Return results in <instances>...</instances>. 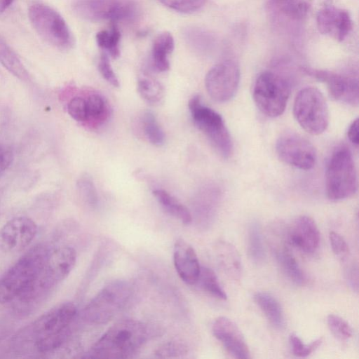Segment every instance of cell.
<instances>
[{"label": "cell", "instance_id": "1", "mask_svg": "<svg viewBox=\"0 0 359 359\" xmlns=\"http://www.w3.org/2000/svg\"><path fill=\"white\" fill-rule=\"evenodd\" d=\"M150 330L144 323L131 318L111 325L93 345L90 357L126 358L134 354L149 339Z\"/></svg>", "mask_w": 359, "mask_h": 359}, {"label": "cell", "instance_id": "2", "mask_svg": "<svg viewBox=\"0 0 359 359\" xmlns=\"http://www.w3.org/2000/svg\"><path fill=\"white\" fill-rule=\"evenodd\" d=\"M49 251L43 245L29 249L0 278V304L20 298L33 283Z\"/></svg>", "mask_w": 359, "mask_h": 359}, {"label": "cell", "instance_id": "3", "mask_svg": "<svg viewBox=\"0 0 359 359\" xmlns=\"http://www.w3.org/2000/svg\"><path fill=\"white\" fill-rule=\"evenodd\" d=\"M76 314L75 304L65 302L55 306L36 319L30 327V331L36 350L40 353H47L59 347Z\"/></svg>", "mask_w": 359, "mask_h": 359}, {"label": "cell", "instance_id": "4", "mask_svg": "<svg viewBox=\"0 0 359 359\" xmlns=\"http://www.w3.org/2000/svg\"><path fill=\"white\" fill-rule=\"evenodd\" d=\"M76 262V251L69 246L49 252L34 281L19 299L29 303L46 295L69 276Z\"/></svg>", "mask_w": 359, "mask_h": 359}, {"label": "cell", "instance_id": "5", "mask_svg": "<svg viewBox=\"0 0 359 359\" xmlns=\"http://www.w3.org/2000/svg\"><path fill=\"white\" fill-rule=\"evenodd\" d=\"M325 188L332 201L346 199L357 191V172L348 148L339 147L332 153L326 169Z\"/></svg>", "mask_w": 359, "mask_h": 359}, {"label": "cell", "instance_id": "6", "mask_svg": "<svg viewBox=\"0 0 359 359\" xmlns=\"http://www.w3.org/2000/svg\"><path fill=\"white\" fill-rule=\"evenodd\" d=\"M28 16L36 32L48 44L60 50L73 46V36L66 21L51 6L34 2L28 8Z\"/></svg>", "mask_w": 359, "mask_h": 359}, {"label": "cell", "instance_id": "7", "mask_svg": "<svg viewBox=\"0 0 359 359\" xmlns=\"http://www.w3.org/2000/svg\"><path fill=\"white\" fill-rule=\"evenodd\" d=\"M189 108L195 125L205 134L217 153L224 158L231 157L233 142L221 115L203 105L199 95L189 100Z\"/></svg>", "mask_w": 359, "mask_h": 359}, {"label": "cell", "instance_id": "8", "mask_svg": "<svg viewBox=\"0 0 359 359\" xmlns=\"http://www.w3.org/2000/svg\"><path fill=\"white\" fill-rule=\"evenodd\" d=\"M293 114L300 126L311 135H320L329 124V111L322 93L306 87L299 91L293 104Z\"/></svg>", "mask_w": 359, "mask_h": 359}, {"label": "cell", "instance_id": "9", "mask_svg": "<svg viewBox=\"0 0 359 359\" xmlns=\"http://www.w3.org/2000/svg\"><path fill=\"white\" fill-rule=\"evenodd\" d=\"M131 294L129 284L116 280L105 285L85 307L83 318L92 323L102 324L111 320L127 304Z\"/></svg>", "mask_w": 359, "mask_h": 359}, {"label": "cell", "instance_id": "10", "mask_svg": "<svg viewBox=\"0 0 359 359\" xmlns=\"http://www.w3.org/2000/svg\"><path fill=\"white\" fill-rule=\"evenodd\" d=\"M290 88L285 79L271 72H264L257 78L252 90L258 109L269 117H277L285 111Z\"/></svg>", "mask_w": 359, "mask_h": 359}, {"label": "cell", "instance_id": "11", "mask_svg": "<svg viewBox=\"0 0 359 359\" xmlns=\"http://www.w3.org/2000/svg\"><path fill=\"white\" fill-rule=\"evenodd\" d=\"M72 8L80 18L93 22L130 20L137 13L132 0H74Z\"/></svg>", "mask_w": 359, "mask_h": 359}, {"label": "cell", "instance_id": "12", "mask_svg": "<svg viewBox=\"0 0 359 359\" xmlns=\"http://www.w3.org/2000/svg\"><path fill=\"white\" fill-rule=\"evenodd\" d=\"M240 68L232 60H224L213 66L207 73L205 85L209 95L218 102L231 99L240 82Z\"/></svg>", "mask_w": 359, "mask_h": 359}, {"label": "cell", "instance_id": "13", "mask_svg": "<svg viewBox=\"0 0 359 359\" xmlns=\"http://www.w3.org/2000/svg\"><path fill=\"white\" fill-rule=\"evenodd\" d=\"M276 149L283 162L301 170L311 169L316 161V151L313 144L294 133L281 135L276 142Z\"/></svg>", "mask_w": 359, "mask_h": 359}, {"label": "cell", "instance_id": "14", "mask_svg": "<svg viewBox=\"0 0 359 359\" xmlns=\"http://www.w3.org/2000/svg\"><path fill=\"white\" fill-rule=\"evenodd\" d=\"M38 231L36 222L26 216L15 217L0 228V251L14 254L25 249Z\"/></svg>", "mask_w": 359, "mask_h": 359}, {"label": "cell", "instance_id": "15", "mask_svg": "<svg viewBox=\"0 0 359 359\" xmlns=\"http://www.w3.org/2000/svg\"><path fill=\"white\" fill-rule=\"evenodd\" d=\"M302 70L307 75L325 83L332 99L353 106L358 104L357 79L327 70L309 67H303Z\"/></svg>", "mask_w": 359, "mask_h": 359}, {"label": "cell", "instance_id": "16", "mask_svg": "<svg viewBox=\"0 0 359 359\" xmlns=\"http://www.w3.org/2000/svg\"><path fill=\"white\" fill-rule=\"evenodd\" d=\"M316 25L322 34L337 41H344L352 29L349 13L333 6H325L317 12Z\"/></svg>", "mask_w": 359, "mask_h": 359}, {"label": "cell", "instance_id": "17", "mask_svg": "<svg viewBox=\"0 0 359 359\" xmlns=\"http://www.w3.org/2000/svg\"><path fill=\"white\" fill-rule=\"evenodd\" d=\"M215 337L233 357L238 359L250 358L245 339L238 326L231 319L221 316L212 325Z\"/></svg>", "mask_w": 359, "mask_h": 359}, {"label": "cell", "instance_id": "18", "mask_svg": "<svg viewBox=\"0 0 359 359\" xmlns=\"http://www.w3.org/2000/svg\"><path fill=\"white\" fill-rule=\"evenodd\" d=\"M173 262L180 278L187 284L198 282L201 266L194 249L183 239H178L174 245Z\"/></svg>", "mask_w": 359, "mask_h": 359}, {"label": "cell", "instance_id": "19", "mask_svg": "<svg viewBox=\"0 0 359 359\" xmlns=\"http://www.w3.org/2000/svg\"><path fill=\"white\" fill-rule=\"evenodd\" d=\"M288 236L293 245L306 253L314 252L320 243V233L316 222L306 215L297 218Z\"/></svg>", "mask_w": 359, "mask_h": 359}, {"label": "cell", "instance_id": "20", "mask_svg": "<svg viewBox=\"0 0 359 359\" xmlns=\"http://www.w3.org/2000/svg\"><path fill=\"white\" fill-rule=\"evenodd\" d=\"M273 241L272 248L275 257L287 277L294 284L302 285L305 277L295 257L292 253L285 236L279 237Z\"/></svg>", "mask_w": 359, "mask_h": 359}, {"label": "cell", "instance_id": "21", "mask_svg": "<svg viewBox=\"0 0 359 359\" xmlns=\"http://www.w3.org/2000/svg\"><path fill=\"white\" fill-rule=\"evenodd\" d=\"M268 7L277 15L291 21L304 20L311 8V0H269Z\"/></svg>", "mask_w": 359, "mask_h": 359}, {"label": "cell", "instance_id": "22", "mask_svg": "<svg viewBox=\"0 0 359 359\" xmlns=\"http://www.w3.org/2000/svg\"><path fill=\"white\" fill-rule=\"evenodd\" d=\"M254 299L271 325L274 328L282 330L285 326V318L278 301L266 292H257Z\"/></svg>", "mask_w": 359, "mask_h": 359}, {"label": "cell", "instance_id": "23", "mask_svg": "<svg viewBox=\"0 0 359 359\" xmlns=\"http://www.w3.org/2000/svg\"><path fill=\"white\" fill-rule=\"evenodd\" d=\"M175 46L174 39L168 32L161 33L155 39L151 57L153 65L158 72H165L170 67L168 55L172 52Z\"/></svg>", "mask_w": 359, "mask_h": 359}, {"label": "cell", "instance_id": "24", "mask_svg": "<svg viewBox=\"0 0 359 359\" xmlns=\"http://www.w3.org/2000/svg\"><path fill=\"white\" fill-rule=\"evenodd\" d=\"M0 63L15 76L23 81H28L29 75L20 59L0 35Z\"/></svg>", "mask_w": 359, "mask_h": 359}, {"label": "cell", "instance_id": "25", "mask_svg": "<svg viewBox=\"0 0 359 359\" xmlns=\"http://www.w3.org/2000/svg\"><path fill=\"white\" fill-rule=\"evenodd\" d=\"M153 194L158 202L169 214L177 218L185 224H188L191 222V215L187 207L179 203L167 191L162 189H156L153 191Z\"/></svg>", "mask_w": 359, "mask_h": 359}, {"label": "cell", "instance_id": "26", "mask_svg": "<svg viewBox=\"0 0 359 359\" xmlns=\"http://www.w3.org/2000/svg\"><path fill=\"white\" fill-rule=\"evenodd\" d=\"M219 252L221 264L227 275L234 279L239 278L241 273V262L235 247L229 243H223L219 246Z\"/></svg>", "mask_w": 359, "mask_h": 359}, {"label": "cell", "instance_id": "27", "mask_svg": "<svg viewBox=\"0 0 359 359\" xmlns=\"http://www.w3.org/2000/svg\"><path fill=\"white\" fill-rule=\"evenodd\" d=\"M97 45L109 53L112 58H117L120 55L121 32L116 25H112L110 29L98 32L96 34Z\"/></svg>", "mask_w": 359, "mask_h": 359}, {"label": "cell", "instance_id": "28", "mask_svg": "<svg viewBox=\"0 0 359 359\" xmlns=\"http://www.w3.org/2000/svg\"><path fill=\"white\" fill-rule=\"evenodd\" d=\"M248 250L250 258L257 264L262 263L266 257L261 228L252 223L248 231Z\"/></svg>", "mask_w": 359, "mask_h": 359}, {"label": "cell", "instance_id": "29", "mask_svg": "<svg viewBox=\"0 0 359 359\" xmlns=\"http://www.w3.org/2000/svg\"><path fill=\"white\" fill-rule=\"evenodd\" d=\"M198 281L201 287L215 297L226 300V294L219 283L215 271L208 267H201V272Z\"/></svg>", "mask_w": 359, "mask_h": 359}, {"label": "cell", "instance_id": "30", "mask_svg": "<svg viewBox=\"0 0 359 359\" xmlns=\"http://www.w3.org/2000/svg\"><path fill=\"white\" fill-rule=\"evenodd\" d=\"M142 125L144 134L151 144L155 146H161L164 143V133L153 114L151 112L144 114Z\"/></svg>", "mask_w": 359, "mask_h": 359}, {"label": "cell", "instance_id": "31", "mask_svg": "<svg viewBox=\"0 0 359 359\" xmlns=\"http://www.w3.org/2000/svg\"><path fill=\"white\" fill-rule=\"evenodd\" d=\"M138 91L142 98L150 103L158 102L163 95V88L160 83L147 78L140 79Z\"/></svg>", "mask_w": 359, "mask_h": 359}, {"label": "cell", "instance_id": "32", "mask_svg": "<svg viewBox=\"0 0 359 359\" xmlns=\"http://www.w3.org/2000/svg\"><path fill=\"white\" fill-rule=\"evenodd\" d=\"M327 322L332 334L339 339L345 340L352 337L353 330L350 325L341 317L330 314Z\"/></svg>", "mask_w": 359, "mask_h": 359}, {"label": "cell", "instance_id": "33", "mask_svg": "<svg viewBox=\"0 0 359 359\" xmlns=\"http://www.w3.org/2000/svg\"><path fill=\"white\" fill-rule=\"evenodd\" d=\"M323 337H320L310 344H305L295 334L290 336V343L294 355L298 357H306L316 350L323 343Z\"/></svg>", "mask_w": 359, "mask_h": 359}, {"label": "cell", "instance_id": "34", "mask_svg": "<svg viewBox=\"0 0 359 359\" xmlns=\"http://www.w3.org/2000/svg\"><path fill=\"white\" fill-rule=\"evenodd\" d=\"M88 119L93 118L95 121L103 120L107 114V106L102 97L93 94L87 98Z\"/></svg>", "mask_w": 359, "mask_h": 359}, {"label": "cell", "instance_id": "35", "mask_svg": "<svg viewBox=\"0 0 359 359\" xmlns=\"http://www.w3.org/2000/svg\"><path fill=\"white\" fill-rule=\"evenodd\" d=\"M166 6L181 13H191L203 8L206 0H158Z\"/></svg>", "mask_w": 359, "mask_h": 359}, {"label": "cell", "instance_id": "36", "mask_svg": "<svg viewBox=\"0 0 359 359\" xmlns=\"http://www.w3.org/2000/svg\"><path fill=\"white\" fill-rule=\"evenodd\" d=\"M67 111L75 121L83 122L88 120L86 100L81 97H75L69 102Z\"/></svg>", "mask_w": 359, "mask_h": 359}, {"label": "cell", "instance_id": "37", "mask_svg": "<svg viewBox=\"0 0 359 359\" xmlns=\"http://www.w3.org/2000/svg\"><path fill=\"white\" fill-rule=\"evenodd\" d=\"M329 238L334 255L342 261L346 260L349 255V249L344 238L334 231L330 233Z\"/></svg>", "mask_w": 359, "mask_h": 359}, {"label": "cell", "instance_id": "38", "mask_svg": "<svg viewBox=\"0 0 359 359\" xmlns=\"http://www.w3.org/2000/svg\"><path fill=\"white\" fill-rule=\"evenodd\" d=\"M98 69L102 77L114 87L119 86L118 80L111 66L109 57L106 53L101 54L98 62Z\"/></svg>", "mask_w": 359, "mask_h": 359}, {"label": "cell", "instance_id": "39", "mask_svg": "<svg viewBox=\"0 0 359 359\" xmlns=\"http://www.w3.org/2000/svg\"><path fill=\"white\" fill-rule=\"evenodd\" d=\"M78 185L86 200L90 205L95 204L97 196L93 182L88 178H83L79 182Z\"/></svg>", "mask_w": 359, "mask_h": 359}, {"label": "cell", "instance_id": "40", "mask_svg": "<svg viewBox=\"0 0 359 359\" xmlns=\"http://www.w3.org/2000/svg\"><path fill=\"white\" fill-rule=\"evenodd\" d=\"M358 266L357 264L349 265L346 269V280L353 290H358Z\"/></svg>", "mask_w": 359, "mask_h": 359}, {"label": "cell", "instance_id": "41", "mask_svg": "<svg viewBox=\"0 0 359 359\" xmlns=\"http://www.w3.org/2000/svg\"><path fill=\"white\" fill-rule=\"evenodd\" d=\"M13 159L12 151L6 146L0 145V175L10 166Z\"/></svg>", "mask_w": 359, "mask_h": 359}, {"label": "cell", "instance_id": "42", "mask_svg": "<svg viewBox=\"0 0 359 359\" xmlns=\"http://www.w3.org/2000/svg\"><path fill=\"white\" fill-rule=\"evenodd\" d=\"M184 353V347L180 344H169L161 348L156 354L161 357L172 356Z\"/></svg>", "mask_w": 359, "mask_h": 359}, {"label": "cell", "instance_id": "43", "mask_svg": "<svg viewBox=\"0 0 359 359\" xmlns=\"http://www.w3.org/2000/svg\"><path fill=\"white\" fill-rule=\"evenodd\" d=\"M347 136L349 141L355 147L359 144L358 135V118L355 119L349 126L347 131Z\"/></svg>", "mask_w": 359, "mask_h": 359}, {"label": "cell", "instance_id": "44", "mask_svg": "<svg viewBox=\"0 0 359 359\" xmlns=\"http://www.w3.org/2000/svg\"><path fill=\"white\" fill-rule=\"evenodd\" d=\"M13 1L14 0H0V13L5 12Z\"/></svg>", "mask_w": 359, "mask_h": 359}]
</instances>
